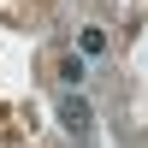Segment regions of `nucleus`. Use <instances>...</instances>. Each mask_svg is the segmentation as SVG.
<instances>
[{
	"label": "nucleus",
	"instance_id": "nucleus-2",
	"mask_svg": "<svg viewBox=\"0 0 148 148\" xmlns=\"http://www.w3.org/2000/svg\"><path fill=\"white\" fill-rule=\"evenodd\" d=\"M77 47H83L89 59H95V53H107V30H95V24H89V30L77 36Z\"/></svg>",
	"mask_w": 148,
	"mask_h": 148
},
{
	"label": "nucleus",
	"instance_id": "nucleus-1",
	"mask_svg": "<svg viewBox=\"0 0 148 148\" xmlns=\"http://www.w3.org/2000/svg\"><path fill=\"white\" fill-rule=\"evenodd\" d=\"M59 125H65L71 136H89L95 130V107L83 101V95H59Z\"/></svg>",
	"mask_w": 148,
	"mask_h": 148
}]
</instances>
